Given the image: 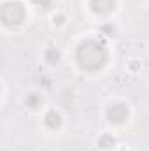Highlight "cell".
<instances>
[{"label": "cell", "instance_id": "obj_1", "mask_svg": "<svg viewBox=\"0 0 149 151\" xmlns=\"http://www.w3.org/2000/svg\"><path fill=\"white\" fill-rule=\"evenodd\" d=\"M75 58L81 69L95 72L102 69L107 62V51L98 40H84L75 51Z\"/></svg>", "mask_w": 149, "mask_h": 151}, {"label": "cell", "instance_id": "obj_2", "mask_svg": "<svg viewBox=\"0 0 149 151\" xmlns=\"http://www.w3.org/2000/svg\"><path fill=\"white\" fill-rule=\"evenodd\" d=\"M0 18H2V23L7 27L19 25L25 19V7L19 2H7L0 9Z\"/></svg>", "mask_w": 149, "mask_h": 151}, {"label": "cell", "instance_id": "obj_3", "mask_svg": "<svg viewBox=\"0 0 149 151\" xmlns=\"http://www.w3.org/2000/svg\"><path fill=\"white\" fill-rule=\"evenodd\" d=\"M107 118L111 123H125L128 119V109L125 104H112L107 109Z\"/></svg>", "mask_w": 149, "mask_h": 151}, {"label": "cell", "instance_id": "obj_4", "mask_svg": "<svg viewBox=\"0 0 149 151\" xmlns=\"http://www.w3.org/2000/svg\"><path fill=\"white\" fill-rule=\"evenodd\" d=\"M90 5L95 14H109L116 7V0H90Z\"/></svg>", "mask_w": 149, "mask_h": 151}, {"label": "cell", "instance_id": "obj_5", "mask_svg": "<svg viewBox=\"0 0 149 151\" xmlns=\"http://www.w3.org/2000/svg\"><path fill=\"white\" fill-rule=\"evenodd\" d=\"M44 123L49 128H58L62 125V116L56 113V111H49V113L46 114V118H44Z\"/></svg>", "mask_w": 149, "mask_h": 151}, {"label": "cell", "instance_id": "obj_6", "mask_svg": "<svg viewBox=\"0 0 149 151\" xmlns=\"http://www.w3.org/2000/svg\"><path fill=\"white\" fill-rule=\"evenodd\" d=\"M116 144V139L112 137V135H102L100 139H98V146L100 148H104V150H107V148H111Z\"/></svg>", "mask_w": 149, "mask_h": 151}, {"label": "cell", "instance_id": "obj_7", "mask_svg": "<svg viewBox=\"0 0 149 151\" xmlns=\"http://www.w3.org/2000/svg\"><path fill=\"white\" fill-rule=\"evenodd\" d=\"M44 56H46V62H49V63H58V62H60V53H58L56 49H53V47L47 49Z\"/></svg>", "mask_w": 149, "mask_h": 151}, {"label": "cell", "instance_id": "obj_8", "mask_svg": "<svg viewBox=\"0 0 149 151\" xmlns=\"http://www.w3.org/2000/svg\"><path fill=\"white\" fill-rule=\"evenodd\" d=\"M27 104H28L30 107H37L39 106V97L37 95H30V97L27 99Z\"/></svg>", "mask_w": 149, "mask_h": 151}, {"label": "cell", "instance_id": "obj_9", "mask_svg": "<svg viewBox=\"0 0 149 151\" xmlns=\"http://www.w3.org/2000/svg\"><path fill=\"white\" fill-rule=\"evenodd\" d=\"M54 21H58V23H63V16H58V18H54Z\"/></svg>", "mask_w": 149, "mask_h": 151}]
</instances>
